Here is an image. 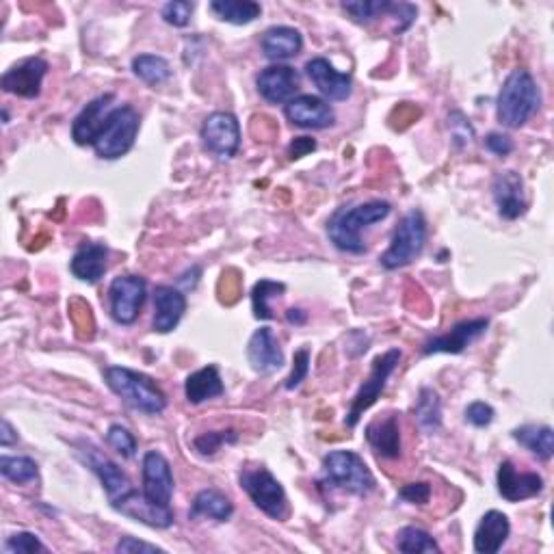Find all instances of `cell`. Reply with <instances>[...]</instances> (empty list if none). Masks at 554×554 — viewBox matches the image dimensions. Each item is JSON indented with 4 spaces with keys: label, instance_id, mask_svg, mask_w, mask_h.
<instances>
[{
    "label": "cell",
    "instance_id": "cell-27",
    "mask_svg": "<svg viewBox=\"0 0 554 554\" xmlns=\"http://www.w3.org/2000/svg\"><path fill=\"white\" fill-rule=\"evenodd\" d=\"M107 260H109V249L102 243H83L76 249V254L70 262V271L76 280L96 284L100 277L107 273Z\"/></svg>",
    "mask_w": 554,
    "mask_h": 554
},
{
    "label": "cell",
    "instance_id": "cell-40",
    "mask_svg": "<svg viewBox=\"0 0 554 554\" xmlns=\"http://www.w3.org/2000/svg\"><path fill=\"white\" fill-rule=\"evenodd\" d=\"M5 552L7 554H35V552H48V548L39 542V537L35 533L22 531V533H16L7 539Z\"/></svg>",
    "mask_w": 554,
    "mask_h": 554
},
{
    "label": "cell",
    "instance_id": "cell-46",
    "mask_svg": "<svg viewBox=\"0 0 554 554\" xmlns=\"http://www.w3.org/2000/svg\"><path fill=\"white\" fill-rule=\"evenodd\" d=\"M485 148L496 156H509L513 150H516V145H513L511 137L503 133H490L485 137Z\"/></svg>",
    "mask_w": 554,
    "mask_h": 554
},
{
    "label": "cell",
    "instance_id": "cell-31",
    "mask_svg": "<svg viewBox=\"0 0 554 554\" xmlns=\"http://www.w3.org/2000/svg\"><path fill=\"white\" fill-rule=\"evenodd\" d=\"M234 513L232 500L215 490V487H208V490H202L193 500V516H204L208 520L215 522H228Z\"/></svg>",
    "mask_w": 554,
    "mask_h": 554
},
{
    "label": "cell",
    "instance_id": "cell-25",
    "mask_svg": "<svg viewBox=\"0 0 554 554\" xmlns=\"http://www.w3.org/2000/svg\"><path fill=\"white\" fill-rule=\"evenodd\" d=\"M87 464L98 474L104 492H107V496L111 500V505L135 490L133 483H130V479H128V474L109 457H102L96 448H89Z\"/></svg>",
    "mask_w": 554,
    "mask_h": 554
},
{
    "label": "cell",
    "instance_id": "cell-14",
    "mask_svg": "<svg viewBox=\"0 0 554 554\" xmlns=\"http://www.w3.org/2000/svg\"><path fill=\"white\" fill-rule=\"evenodd\" d=\"M498 494L507 503H522L544 492V479L537 472H518L511 461H503L496 472Z\"/></svg>",
    "mask_w": 554,
    "mask_h": 554
},
{
    "label": "cell",
    "instance_id": "cell-48",
    "mask_svg": "<svg viewBox=\"0 0 554 554\" xmlns=\"http://www.w3.org/2000/svg\"><path fill=\"white\" fill-rule=\"evenodd\" d=\"M316 150V141L310 139V137H295V141L288 145V156L293 158V161H297V158L306 156L310 152Z\"/></svg>",
    "mask_w": 554,
    "mask_h": 554
},
{
    "label": "cell",
    "instance_id": "cell-12",
    "mask_svg": "<svg viewBox=\"0 0 554 554\" xmlns=\"http://www.w3.org/2000/svg\"><path fill=\"white\" fill-rule=\"evenodd\" d=\"M141 492L143 496L152 500L154 505L169 507L171 496H174V472L167 457L158 451H148L141 461Z\"/></svg>",
    "mask_w": 554,
    "mask_h": 554
},
{
    "label": "cell",
    "instance_id": "cell-47",
    "mask_svg": "<svg viewBox=\"0 0 554 554\" xmlns=\"http://www.w3.org/2000/svg\"><path fill=\"white\" fill-rule=\"evenodd\" d=\"M115 552L130 554V552H165V550L158 548L156 544L139 542V539H135V537H122L120 542H117V546H115Z\"/></svg>",
    "mask_w": 554,
    "mask_h": 554
},
{
    "label": "cell",
    "instance_id": "cell-43",
    "mask_svg": "<svg viewBox=\"0 0 554 554\" xmlns=\"http://www.w3.org/2000/svg\"><path fill=\"white\" fill-rule=\"evenodd\" d=\"M308 373H310V351L308 349H299L295 353V358H293V371H290V375L286 377L284 388L286 390L299 388L303 384V381H306Z\"/></svg>",
    "mask_w": 554,
    "mask_h": 554
},
{
    "label": "cell",
    "instance_id": "cell-1",
    "mask_svg": "<svg viewBox=\"0 0 554 554\" xmlns=\"http://www.w3.org/2000/svg\"><path fill=\"white\" fill-rule=\"evenodd\" d=\"M392 206L384 200L364 202L358 206L340 208L327 221V236L340 252L364 254L366 245L362 241V230L371 228L373 223L384 221L390 215Z\"/></svg>",
    "mask_w": 554,
    "mask_h": 554
},
{
    "label": "cell",
    "instance_id": "cell-26",
    "mask_svg": "<svg viewBox=\"0 0 554 554\" xmlns=\"http://www.w3.org/2000/svg\"><path fill=\"white\" fill-rule=\"evenodd\" d=\"M511 533L509 518L503 511H487L481 518L477 531H474V552L479 554H496L503 550Z\"/></svg>",
    "mask_w": 554,
    "mask_h": 554
},
{
    "label": "cell",
    "instance_id": "cell-10",
    "mask_svg": "<svg viewBox=\"0 0 554 554\" xmlns=\"http://www.w3.org/2000/svg\"><path fill=\"white\" fill-rule=\"evenodd\" d=\"M204 148L221 161H230L241 148V124L234 113L217 111L210 113L202 124Z\"/></svg>",
    "mask_w": 554,
    "mask_h": 554
},
{
    "label": "cell",
    "instance_id": "cell-23",
    "mask_svg": "<svg viewBox=\"0 0 554 554\" xmlns=\"http://www.w3.org/2000/svg\"><path fill=\"white\" fill-rule=\"evenodd\" d=\"M187 312V297L174 286H156L154 290V321L152 329L158 334L174 332Z\"/></svg>",
    "mask_w": 554,
    "mask_h": 554
},
{
    "label": "cell",
    "instance_id": "cell-7",
    "mask_svg": "<svg viewBox=\"0 0 554 554\" xmlns=\"http://www.w3.org/2000/svg\"><path fill=\"white\" fill-rule=\"evenodd\" d=\"M239 481H241V487L245 490V494L252 498V503L262 513H267L269 518L280 520V522H284L288 518L290 507H288V498H286L284 487L265 466L243 468Z\"/></svg>",
    "mask_w": 554,
    "mask_h": 554
},
{
    "label": "cell",
    "instance_id": "cell-2",
    "mask_svg": "<svg viewBox=\"0 0 554 554\" xmlns=\"http://www.w3.org/2000/svg\"><path fill=\"white\" fill-rule=\"evenodd\" d=\"M542 91L529 70H513L507 78L496 100V117L505 128H522L539 111Z\"/></svg>",
    "mask_w": 554,
    "mask_h": 554
},
{
    "label": "cell",
    "instance_id": "cell-41",
    "mask_svg": "<svg viewBox=\"0 0 554 554\" xmlns=\"http://www.w3.org/2000/svg\"><path fill=\"white\" fill-rule=\"evenodd\" d=\"M193 3H187V0H171V3L163 5L161 16L169 26H176V29H184L191 22L193 16Z\"/></svg>",
    "mask_w": 554,
    "mask_h": 554
},
{
    "label": "cell",
    "instance_id": "cell-36",
    "mask_svg": "<svg viewBox=\"0 0 554 554\" xmlns=\"http://www.w3.org/2000/svg\"><path fill=\"white\" fill-rule=\"evenodd\" d=\"M286 293V284L282 282H271V280H260L252 290V308L254 316L258 321H271L273 310L269 306V299L280 297Z\"/></svg>",
    "mask_w": 554,
    "mask_h": 554
},
{
    "label": "cell",
    "instance_id": "cell-51",
    "mask_svg": "<svg viewBox=\"0 0 554 554\" xmlns=\"http://www.w3.org/2000/svg\"><path fill=\"white\" fill-rule=\"evenodd\" d=\"M0 115H3V124H9V113H7V109H3V113H0Z\"/></svg>",
    "mask_w": 554,
    "mask_h": 554
},
{
    "label": "cell",
    "instance_id": "cell-28",
    "mask_svg": "<svg viewBox=\"0 0 554 554\" xmlns=\"http://www.w3.org/2000/svg\"><path fill=\"white\" fill-rule=\"evenodd\" d=\"M262 52L271 61H286L297 57L303 48V35L293 26H271L260 39Z\"/></svg>",
    "mask_w": 554,
    "mask_h": 554
},
{
    "label": "cell",
    "instance_id": "cell-34",
    "mask_svg": "<svg viewBox=\"0 0 554 554\" xmlns=\"http://www.w3.org/2000/svg\"><path fill=\"white\" fill-rule=\"evenodd\" d=\"M133 72L145 85H163L171 78V65L165 57L139 55L133 59Z\"/></svg>",
    "mask_w": 554,
    "mask_h": 554
},
{
    "label": "cell",
    "instance_id": "cell-16",
    "mask_svg": "<svg viewBox=\"0 0 554 554\" xmlns=\"http://www.w3.org/2000/svg\"><path fill=\"white\" fill-rule=\"evenodd\" d=\"M492 197L498 208V215L513 221L526 213V197H524V180L518 171H500L492 180Z\"/></svg>",
    "mask_w": 554,
    "mask_h": 554
},
{
    "label": "cell",
    "instance_id": "cell-13",
    "mask_svg": "<svg viewBox=\"0 0 554 554\" xmlns=\"http://www.w3.org/2000/svg\"><path fill=\"white\" fill-rule=\"evenodd\" d=\"M48 74V61L42 57H29L11 68L0 78V87L5 94H13L18 98L35 100L42 94V83Z\"/></svg>",
    "mask_w": 554,
    "mask_h": 554
},
{
    "label": "cell",
    "instance_id": "cell-21",
    "mask_svg": "<svg viewBox=\"0 0 554 554\" xmlns=\"http://www.w3.org/2000/svg\"><path fill=\"white\" fill-rule=\"evenodd\" d=\"M247 360L260 375H271L284 366V351L271 327H260L249 338Z\"/></svg>",
    "mask_w": 554,
    "mask_h": 554
},
{
    "label": "cell",
    "instance_id": "cell-5",
    "mask_svg": "<svg viewBox=\"0 0 554 554\" xmlns=\"http://www.w3.org/2000/svg\"><path fill=\"white\" fill-rule=\"evenodd\" d=\"M323 472L329 483L338 490L349 492L353 496H368L375 492L377 479L366 466V461L353 451H332L323 457Z\"/></svg>",
    "mask_w": 554,
    "mask_h": 554
},
{
    "label": "cell",
    "instance_id": "cell-17",
    "mask_svg": "<svg viewBox=\"0 0 554 554\" xmlns=\"http://www.w3.org/2000/svg\"><path fill=\"white\" fill-rule=\"evenodd\" d=\"M117 513H122V516L141 522L145 526H152V529H169L171 524H174V511L171 507H161L154 505L152 500H148L143 496V492L133 490L130 494H126L124 498L117 500V503L111 505Z\"/></svg>",
    "mask_w": 554,
    "mask_h": 554
},
{
    "label": "cell",
    "instance_id": "cell-49",
    "mask_svg": "<svg viewBox=\"0 0 554 554\" xmlns=\"http://www.w3.org/2000/svg\"><path fill=\"white\" fill-rule=\"evenodd\" d=\"M18 431L11 427V422L7 418H3V422H0V446H13V444H18Z\"/></svg>",
    "mask_w": 554,
    "mask_h": 554
},
{
    "label": "cell",
    "instance_id": "cell-22",
    "mask_svg": "<svg viewBox=\"0 0 554 554\" xmlns=\"http://www.w3.org/2000/svg\"><path fill=\"white\" fill-rule=\"evenodd\" d=\"M113 94H104L91 100L87 107L76 115V120L72 124V139L78 145H94L96 139L100 137L104 124H107V117L113 111Z\"/></svg>",
    "mask_w": 554,
    "mask_h": 554
},
{
    "label": "cell",
    "instance_id": "cell-8",
    "mask_svg": "<svg viewBox=\"0 0 554 554\" xmlns=\"http://www.w3.org/2000/svg\"><path fill=\"white\" fill-rule=\"evenodd\" d=\"M401 358H403V351L394 347V349H388L386 353L377 355V358L373 360L371 375H368V379L360 386V390L355 392V397L351 401L349 414L345 418L347 427L353 429L360 422V418L364 416V412L371 410V407L377 403V399L381 397V392L386 390L390 375L397 371Z\"/></svg>",
    "mask_w": 554,
    "mask_h": 554
},
{
    "label": "cell",
    "instance_id": "cell-39",
    "mask_svg": "<svg viewBox=\"0 0 554 554\" xmlns=\"http://www.w3.org/2000/svg\"><path fill=\"white\" fill-rule=\"evenodd\" d=\"M107 442L113 448L117 455H122L124 459H133L137 455V440L135 435L130 433L122 425H111L107 431Z\"/></svg>",
    "mask_w": 554,
    "mask_h": 554
},
{
    "label": "cell",
    "instance_id": "cell-20",
    "mask_svg": "<svg viewBox=\"0 0 554 554\" xmlns=\"http://www.w3.org/2000/svg\"><path fill=\"white\" fill-rule=\"evenodd\" d=\"M306 72L314 87L321 91L327 100L345 102L353 91V78L347 72H338L325 57H314L306 63Z\"/></svg>",
    "mask_w": 554,
    "mask_h": 554
},
{
    "label": "cell",
    "instance_id": "cell-4",
    "mask_svg": "<svg viewBox=\"0 0 554 554\" xmlns=\"http://www.w3.org/2000/svg\"><path fill=\"white\" fill-rule=\"evenodd\" d=\"M427 245V221L420 210H410L399 228L394 230L390 247L379 256V265L386 271H397L403 267H410L412 262L422 254Z\"/></svg>",
    "mask_w": 554,
    "mask_h": 554
},
{
    "label": "cell",
    "instance_id": "cell-32",
    "mask_svg": "<svg viewBox=\"0 0 554 554\" xmlns=\"http://www.w3.org/2000/svg\"><path fill=\"white\" fill-rule=\"evenodd\" d=\"M210 11L223 22H230L236 26H243L260 18L262 7L254 0H213Z\"/></svg>",
    "mask_w": 554,
    "mask_h": 554
},
{
    "label": "cell",
    "instance_id": "cell-45",
    "mask_svg": "<svg viewBox=\"0 0 554 554\" xmlns=\"http://www.w3.org/2000/svg\"><path fill=\"white\" fill-rule=\"evenodd\" d=\"M399 498L412 505H427L431 498V485L429 483H410L399 492Z\"/></svg>",
    "mask_w": 554,
    "mask_h": 554
},
{
    "label": "cell",
    "instance_id": "cell-37",
    "mask_svg": "<svg viewBox=\"0 0 554 554\" xmlns=\"http://www.w3.org/2000/svg\"><path fill=\"white\" fill-rule=\"evenodd\" d=\"M397 548L405 554H416V552H440V546L435 539L427 533L418 529V526H405L397 535Z\"/></svg>",
    "mask_w": 554,
    "mask_h": 554
},
{
    "label": "cell",
    "instance_id": "cell-35",
    "mask_svg": "<svg viewBox=\"0 0 554 554\" xmlns=\"http://www.w3.org/2000/svg\"><path fill=\"white\" fill-rule=\"evenodd\" d=\"M0 474L11 483L26 485L39 477V466L31 457H0Z\"/></svg>",
    "mask_w": 554,
    "mask_h": 554
},
{
    "label": "cell",
    "instance_id": "cell-3",
    "mask_svg": "<svg viewBox=\"0 0 554 554\" xmlns=\"http://www.w3.org/2000/svg\"><path fill=\"white\" fill-rule=\"evenodd\" d=\"M107 386L120 397L128 407L148 416H158L165 412L167 397L165 392L156 386V381L148 375L130 371L124 366H109L104 371Z\"/></svg>",
    "mask_w": 554,
    "mask_h": 554
},
{
    "label": "cell",
    "instance_id": "cell-24",
    "mask_svg": "<svg viewBox=\"0 0 554 554\" xmlns=\"http://www.w3.org/2000/svg\"><path fill=\"white\" fill-rule=\"evenodd\" d=\"M366 440L373 451L384 459H399L401 457V425L399 414H386L375 418L366 427Z\"/></svg>",
    "mask_w": 554,
    "mask_h": 554
},
{
    "label": "cell",
    "instance_id": "cell-9",
    "mask_svg": "<svg viewBox=\"0 0 554 554\" xmlns=\"http://www.w3.org/2000/svg\"><path fill=\"white\" fill-rule=\"evenodd\" d=\"M148 297V284L141 275H120L109 286L111 316L117 325H133Z\"/></svg>",
    "mask_w": 554,
    "mask_h": 554
},
{
    "label": "cell",
    "instance_id": "cell-15",
    "mask_svg": "<svg viewBox=\"0 0 554 554\" xmlns=\"http://www.w3.org/2000/svg\"><path fill=\"white\" fill-rule=\"evenodd\" d=\"M490 327V321L487 319H470V321H461L455 327L448 329L446 334L435 336L427 340L422 345V353L433 355V353H464L470 345H474Z\"/></svg>",
    "mask_w": 554,
    "mask_h": 554
},
{
    "label": "cell",
    "instance_id": "cell-44",
    "mask_svg": "<svg viewBox=\"0 0 554 554\" xmlns=\"http://www.w3.org/2000/svg\"><path fill=\"white\" fill-rule=\"evenodd\" d=\"M494 407L487 405L483 401H474L466 407V422H470L472 427L477 429H483V427H490L492 420H494Z\"/></svg>",
    "mask_w": 554,
    "mask_h": 554
},
{
    "label": "cell",
    "instance_id": "cell-18",
    "mask_svg": "<svg viewBox=\"0 0 554 554\" xmlns=\"http://www.w3.org/2000/svg\"><path fill=\"white\" fill-rule=\"evenodd\" d=\"M258 94L269 104H288L299 89V72L290 65H269L256 78Z\"/></svg>",
    "mask_w": 554,
    "mask_h": 554
},
{
    "label": "cell",
    "instance_id": "cell-38",
    "mask_svg": "<svg viewBox=\"0 0 554 554\" xmlns=\"http://www.w3.org/2000/svg\"><path fill=\"white\" fill-rule=\"evenodd\" d=\"M236 440H239V435H236V431H232V429L230 431H210V433L200 435V438H195L193 446L200 455L213 457L223 444H234Z\"/></svg>",
    "mask_w": 554,
    "mask_h": 554
},
{
    "label": "cell",
    "instance_id": "cell-30",
    "mask_svg": "<svg viewBox=\"0 0 554 554\" xmlns=\"http://www.w3.org/2000/svg\"><path fill=\"white\" fill-rule=\"evenodd\" d=\"M513 440L544 461L554 455V433L548 425H524L513 429Z\"/></svg>",
    "mask_w": 554,
    "mask_h": 554
},
{
    "label": "cell",
    "instance_id": "cell-29",
    "mask_svg": "<svg viewBox=\"0 0 554 554\" xmlns=\"http://www.w3.org/2000/svg\"><path fill=\"white\" fill-rule=\"evenodd\" d=\"M223 392H226V388H223L219 368L215 364L200 368V371H195L184 381V394H187V401L193 405L217 399Z\"/></svg>",
    "mask_w": 554,
    "mask_h": 554
},
{
    "label": "cell",
    "instance_id": "cell-19",
    "mask_svg": "<svg viewBox=\"0 0 554 554\" xmlns=\"http://www.w3.org/2000/svg\"><path fill=\"white\" fill-rule=\"evenodd\" d=\"M284 115L290 124L308 130H323L336 122L332 107L319 96H295L284 107Z\"/></svg>",
    "mask_w": 554,
    "mask_h": 554
},
{
    "label": "cell",
    "instance_id": "cell-6",
    "mask_svg": "<svg viewBox=\"0 0 554 554\" xmlns=\"http://www.w3.org/2000/svg\"><path fill=\"white\" fill-rule=\"evenodd\" d=\"M141 117L135 107L124 104V107H115L104 124L100 137L94 143L96 156L102 161H117V158L126 156L133 150L135 139L139 135Z\"/></svg>",
    "mask_w": 554,
    "mask_h": 554
},
{
    "label": "cell",
    "instance_id": "cell-11",
    "mask_svg": "<svg viewBox=\"0 0 554 554\" xmlns=\"http://www.w3.org/2000/svg\"><path fill=\"white\" fill-rule=\"evenodd\" d=\"M349 16L358 24H371L379 18L394 16L397 20V29L394 33H403L410 29L416 22L418 9L410 3H390V0H349V3H342Z\"/></svg>",
    "mask_w": 554,
    "mask_h": 554
},
{
    "label": "cell",
    "instance_id": "cell-33",
    "mask_svg": "<svg viewBox=\"0 0 554 554\" xmlns=\"http://www.w3.org/2000/svg\"><path fill=\"white\" fill-rule=\"evenodd\" d=\"M416 420L425 433H438L442 429V401L433 388H420L416 399Z\"/></svg>",
    "mask_w": 554,
    "mask_h": 554
},
{
    "label": "cell",
    "instance_id": "cell-42",
    "mask_svg": "<svg viewBox=\"0 0 554 554\" xmlns=\"http://www.w3.org/2000/svg\"><path fill=\"white\" fill-rule=\"evenodd\" d=\"M448 130H451V137L457 148H464V145L472 143V139H474V128L468 117L461 111H453L451 115H448Z\"/></svg>",
    "mask_w": 554,
    "mask_h": 554
},
{
    "label": "cell",
    "instance_id": "cell-50",
    "mask_svg": "<svg viewBox=\"0 0 554 554\" xmlns=\"http://www.w3.org/2000/svg\"><path fill=\"white\" fill-rule=\"evenodd\" d=\"M286 319H288L290 323H295V325H303V323H306V319H308V314L303 312V310L290 308V310H286Z\"/></svg>",
    "mask_w": 554,
    "mask_h": 554
}]
</instances>
